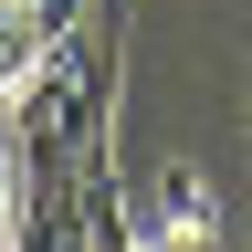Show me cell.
<instances>
[{
  "mask_svg": "<svg viewBox=\"0 0 252 252\" xmlns=\"http://www.w3.org/2000/svg\"><path fill=\"white\" fill-rule=\"evenodd\" d=\"M11 252H94L84 179H74V189H42V200H21V220H11Z\"/></svg>",
  "mask_w": 252,
  "mask_h": 252,
  "instance_id": "obj_3",
  "label": "cell"
},
{
  "mask_svg": "<svg viewBox=\"0 0 252 252\" xmlns=\"http://www.w3.org/2000/svg\"><path fill=\"white\" fill-rule=\"evenodd\" d=\"M137 252H220V210H210L200 168H168V179H158V200L137 210Z\"/></svg>",
  "mask_w": 252,
  "mask_h": 252,
  "instance_id": "obj_2",
  "label": "cell"
},
{
  "mask_svg": "<svg viewBox=\"0 0 252 252\" xmlns=\"http://www.w3.org/2000/svg\"><path fill=\"white\" fill-rule=\"evenodd\" d=\"M94 126H105V42L74 32L32 74H11V168H21V200L74 189L94 168Z\"/></svg>",
  "mask_w": 252,
  "mask_h": 252,
  "instance_id": "obj_1",
  "label": "cell"
},
{
  "mask_svg": "<svg viewBox=\"0 0 252 252\" xmlns=\"http://www.w3.org/2000/svg\"><path fill=\"white\" fill-rule=\"evenodd\" d=\"M84 32V0H0V42H11V74H32L53 42Z\"/></svg>",
  "mask_w": 252,
  "mask_h": 252,
  "instance_id": "obj_4",
  "label": "cell"
}]
</instances>
